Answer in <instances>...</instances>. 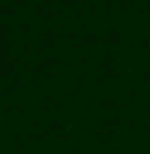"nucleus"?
I'll list each match as a JSON object with an SVG mask.
<instances>
[]
</instances>
